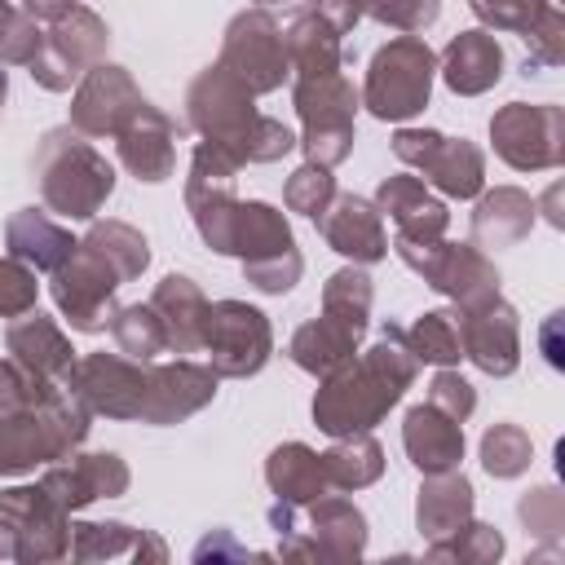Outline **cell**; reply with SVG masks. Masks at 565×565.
Returning <instances> with one entry per match:
<instances>
[{
  "mask_svg": "<svg viewBox=\"0 0 565 565\" xmlns=\"http://www.w3.org/2000/svg\"><path fill=\"white\" fill-rule=\"evenodd\" d=\"M428 402L437 406V411H446L450 419H468L472 411H477V388L459 375V371H450V366H441L437 375H433V384H428Z\"/></svg>",
  "mask_w": 565,
  "mask_h": 565,
  "instance_id": "cell-52",
  "label": "cell"
},
{
  "mask_svg": "<svg viewBox=\"0 0 565 565\" xmlns=\"http://www.w3.org/2000/svg\"><path fill=\"white\" fill-rule=\"evenodd\" d=\"M40 49H44V31H40V22H35L31 13L18 9V13L9 18L4 35H0V66H31Z\"/></svg>",
  "mask_w": 565,
  "mask_h": 565,
  "instance_id": "cell-51",
  "label": "cell"
},
{
  "mask_svg": "<svg viewBox=\"0 0 565 565\" xmlns=\"http://www.w3.org/2000/svg\"><path fill=\"white\" fill-rule=\"evenodd\" d=\"M406 349L415 362L428 366H455L463 358V340H459V313L455 309H428L419 313L411 327H402Z\"/></svg>",
  "mask_w": 565,
  "mask_h": 565,
  "instance_id": "cell-38",
  "label": "cell"
},
{
  "mask_svg": "<svg viewBox=\"0 0 565 565\" xmlns=\"http://www.w3.org/2000/svg\"><path fill=\"white\" fill-rule=\"evenodd\" d=\"M84 243L106 256V265L119 274V282L141 278V269L150 265V243H146V234L132 230L128 221H97V225L84 234Z\"/></svg>",
  "mask_w": 565,
  "mask_h": 565,
  "instance_id": "cell-40",
  "label": "cell"
},
{
  "mask_svg": "<svg viewBox=\"0 0 565 565\" xmlns=\"http://www.w3.org/2000/svg\"><path fill=\"white\" fill-rule=\"evenodd\" d=\"M238 159L216 146V141H199L190 154V177H185V207L194 216L199 238L225 256V230H230V212L238 203L234 194V177H238Z\"/></svg>",
  "mask_w": 565,
  "mask_h": 565,
  "instance_id": "cell-17",
  "label": "cell"
},
{
  "mask_svg": "<svg viewBox=\"0 0 565 565\" xmlns=\"http://www.w3.org/2000/svg\"><path fill=\"white\" fill-rule=\"evenodd\" d=\"M146 366L150 362H137V358H124V353H84L71 362L66 371V388L93 411V415H106V419H141V406H146Z\"/></svg>",
  "mask_w": 565,
  "mask_h": 565,
  "instance_id": "cell-16",
  "label": "cell"
},
{
  "mask_svg": "<svg viewBox=\"0 0 565 565\" xmlns=\"http://www.w3.org/2000/svg\"><path fill=\"white\" fill-rule=\"evenodd\" d=\"M216 371L190 358L177 362H150L146 366V406L141 424H177L194 411H203L216 397Z\"/></svg>",
  "mask_w": 565,
  "mask_h": 565,
  "instance_id": "cell-21",
  "label": "cell"
},
{
  "mask_svg": "<svg viewBox=\"0 0 565 565\" xmlns=\"http://www.w3.org/2000/svg\"><path fill=\"white\" fill-rule=\"evenodd\" d=\"M318 459H322V477L331 490H362V486L380 481V472H384V450L371 433L335 437V446L322 450Z\"/></svg>",
  "mask_w": 565,
  "mask_h": 565,
  "instance_id": "cell-37",
  "label": "cell"
},
{
  "mask_svg": "<svg viewBox=\"0 0 565 565\" xmlns=\"http://www.w3.org/2000/svg\"><path fill=\"white\" fill-rule=\"evenodd\" d=\"M437 71H441V79H446L450 93L477 97V93H486V88L499 84V75H503V49H499L494 31H486V26L459 31V35L441 49Z\"/></svg>",
  "mask_w": 565,
  "mask_h": 565,
  "instance_id": "cell-27",
  "label": "cell"
},
{
  "mask_svg": "<svg viewBox=\"0 0 565 565\" xmlns=\"http://www.w3.org/2000/svg\"><path fill=\"white\" fill-rule=\"evenodd\" d=\"M185 115L203 141L225 146L238 163H274L296 150V132L282 119L260 115L252 106V93L225 66H207L194 75L185 93Z\"/></svg>",
  "mask_w": 565,
  "mask_h": 565,
  "instance_id": "cell-2",
  "label": "cell"
},
{
  "mask_svg": "<svg viewBox=\"0 0 565 565\" xmlns=\"http://www.w3.org/2000/svg\"><path fill=\"white\" fill-rule=\"evenodd\" d=\"M79 238H71L66 225H57L49 216V207H22L9 216L4 225V247L9 256H18L22 265H31L35 274H53L71 252H75Z\"/></svg>",
  "mask_w": 565,
  "mask_h": 565,
  "instance_id": "cell-30",
  "label": "cell"
},
{
  "mask_svg": "<svg viewBox=\"0 0 565 565\" xmlns=\"http://www.w3.org/2000/svg\"><path fill=\"white\" fill-rule=\"evenodd\" d=\"M71 9H75V0H22V13H31L35 22H57Z\"/></svg>",
  "mask_w": 565,
  "mask_h": 565,
  "instance_id": "cell-56",
  "label": "cell"
},
{
  "mask_svg": "<svg viewBox=\"0 0 565 565\" xmlns=\"http://www.w3.org/2000/svg\"><path fill=\"white\" fill-rule=\"evenodd\" d=\"M459 313V340H463V358L503 380L521 366V322H516V309L503 300V296H490L472 309H455Z\"/></svg>",
  "mask_w": 565,
  "mask_h": 565,
  "instance_id": "cell-19",
  "label": "cell"
},
{
  "mask_svg": "<svg viewBox=\"0 0 565 565\" xmlns=\"http://www.w3.org/2000/svg\"><path fill=\"white\" fill-rule=\"evenodd\" d=\"M115 141H119V163L137 181L154 185V181L172 177V168H177V124L159 106L141 102V110L115 132Z\"/></svg>",
  "mask_w": 565,
  "mask_h": 565,
  "instance_id": "cell-23",
  "label": "cell"
},
{
  "mask_svg": "<svg viewBox=\"0 0 565 565\" xmlns=\"http://www.w3.org/2000/svg\"><path fill=\"white\" fill-rule=\"evenodd\" d=\"M419 362L406 349V335L397 322L380 331V340L353 358H344L335 371L322 375V388L313 393V424L327 437L371 433L415 384Z\"/></svg>",
  "mask_w": 565,
  "mask_h": 565,
  "instance_id": "cell-1",
  "label": "cell"
},
{
  "mask_svg": "<svg viewBox=\"0 0 565 565\" xmlns=\"http://www.w3.org/2000/svg\"><path fill=\"white\" fill-rule=\"evenodd\" d=\"M110 335H115L119 353H124V358H137V362H154L159 353H168V331H163L159 313L150 309V300H146V305H124V309H115Z\"/></svg>",
  "mask_w": 565,
  "mask_h": 565,
  "instance_id": "cell-41",
  "label": "cell"
},
{
  "mask_svg": "<svg viewBox=\"0 0 565 565\" xmlns=\"http://www.w3.org/2000/svg\"><path fill=\"white\" fill-rule=\"evenodd\" d=\"M35 181H40V199L53 216L93 221L115 190V168L102 150L88 146L84 132H75L66 124V128H53L40 137Z\"/></svg>",
  "mask_w": 565,
  "mask_h": 565,
  "instance_id": "cell-4",
  "label": "cell"
},
{
  "mask_svg": "<svg viewBox=\"0 0 565 565\" xmlns=\"http://www.w3.org/2000/svg\"><path fill=\"white\" fill-rule=\"evenodd\" d=\"M291 106L305 124L296 146L305 150V163L335 168L353 150V115H358V88L340 71L331 75H296L291 84Z\"/></svg>",
  "mask_w": 565,
  "mask_h": 565,
  "instance_id": "cell-7",
  "label": "cell"
},
{
  "mask_svg": "<svg viewBox=\"0 0 565 565\" xmlns=\"http://www.w3.org/2000/svg\"><path fill=\"white\" fill-rule=\"evenodd\" d=\"M468 516H472V481L459 468L424 477L419 499H415V525L424 539H441L459 530Z\"/></svg>",
  "mask_w": 565,
  "mask_h": 565,
  "instance_id": "cell-34",
  "label": "cell"
},
{
  "mask_svg": "<svg viewBox=\"0 0 565 565\" xmlns=\"http://www.w3.org/2000/svg\"><path fill=\"white\" fill-rule=\"evenodd\" d=\"M371 300H375V291H371V278H366L362 265L335 269V274L327 278V287H322V313L335 318L340 327H349L353 335H366Z\"/></svg>",
  "mask_w": 565,
  "mask_h": 565,
  "instance_id": "cell-39",
  "label": "cell"
},
{
  "mask_svg": "<svg viewBox=\"0 0 565 565\" xmlns=\"http://www.w3.org/2000/svg\"><path fill=\"white\" fill-rule=\"evenodd\" d=\"M4 349H9V358L22 362L31 375L53 380V384H62L66 371H71V362H75V349H71L66 331H62L49 313H40V309H26V313L9 318V327H4Z\"/></svg>",
  "mask_w": 565,
  "mask_h": 565,
  "instance_id": "cell-25",
  "label": "cell"
},
{
  "mask_svg": "<svg viewBox=\"0 0 565 565\" xmlns=\"http://www.w3.org/2000/svg\"><path fill=\"white\" fill-rule=\"evenodd\" d=\"M366 18H375L402 35H419L441 18V0H371Z\"/></svg>",
  "mask_w": 565,
  "mask_h": 565,
  "instance_id": "cell-47",
  "label": "cell"
},
{
  "mask_svg": "<svg viewBox=\"0 0 565 565\" xmlns=\"http://www.w3.org/2000/svg\"><path fill=\"white\" fill-rule=\"evenodd\" d=\"M216 66H225L252 97L282 88L287 79V49H282V26L274 22L269 9H243L230 18L225 40H221V57Z\"/></svg>",
  "mask_w": 565,
  "mask_h": 565,
  "instance_id": "cell-12",
  "label": "cell"
},
{
  "mask_svg": "<svg viewBox=\"0 0 565 565\" xmlns=\"http://www.w3.org/2000/svg\"><path fill=\"white\" fill-rule=\"evenodd\" d=\"M141 88L137 79L115 66V62H97L93 71H84V79L75 84L71 97V128L84 137H115L137 110H141Z\"/></svg>",
  "mask_w": 565,
  "mask_h": 565,
  "instance_id": "cell-18",
  "label": "cell"
},
{
  "mask_svg": "<svg viewBox=\"0 0 565 565\" xmlns=\"http://www.w3.org/2000/svg\"><path fill=\"white\" fill-rule=\"evenodd\" d=\"M433 75H437V53L428 49V40L397 35L375 49L358 102L384 124H406L428 106Z\"/></svg>",
  "mask_w": 565,
  "mask_h": 565,
  "instance_id": "cell-6",
  "label": "cell"
},
{
  "mask_svg": "<svg viewBox=\"0 0 565 565\" xmlns=\"http://www.w3.org/2000/svg\"><path fill=\"white\" fill-rule=\"evenodd\" d=\"M150 309L159 313V322L168 331V353H199L203 349V309H207V296H203V287L194 278L168 274L150 291Z\"/></svg>",
  "mask_w": 565,
  "mask_h": 565,
  "instance_id": "cell-31",
  "label": "cell"
},
{
  "mask_svg": "<svg viewBox=\"0 0 565 565\" xmlns=\"http://www.w3.org/2000/svg\"><path fill=\"white\" fill-rule=\"evenodd\" d=\"M13 13H18V9H13L9 0H0V35H4V26H9V18H13Z\"/></svg>",
  "mask_w": 565,
  "mask_h": 565,
  "instance_id": "cell-58",
  "label": "cell"
},
{
  "mask_svg": "<svg viewBox=\"0 0 565 565\" xmlns=\"http://www.w3.org/2000/svg\"><path fill=\"white\" fill-rule=\"evenodd\" d=\"M265 4H278V0H256V9H265Z\"/></svg>",
  "mask_w": 565,
  "mask_h": 565,
  "instance_id": "cell-60",
  "label": "cell"
},
{
  "mask_svg": "<svg viewBox=\"0 0 565 565\" xmlns=\"http://www.w3.org/2000/svg\"><path fill=\"white\" fill-rule=\"evenodd\" d=\"M35 296H40L35 269L22 265L18 256H0V318H18L35 309Z\"/></svg>",
  "mask_w": 565,
  "mask_h": 565,
  "instance_id": "cell-48",
  "label": "cell"
},
{
  "mask_svg": "<svg viewBox=\"0 0 565 565\" xmlns=\"http://www.w3.org/2000/svg\"><path fill=\"white\" fill-rule=\"evenodd\" d=\"M393 252L402 256V265H411L433 291L450 296L459 309H472V305L499 296V269L472 243H446V238L406 243V238H393Z\"/></svg>",
  "mask_w": 565,
  "mask_h": 565,
  "instance_id": "cell-8",
  "label": "cell"
},
{
  "mask_svg": "<svg viewBox=\"0 0 565 565\" xmlns=\"http://www.w3.org/2000/svg\"><path fill=\"white\" fill-rule=\"evenodd\" d=\"M393 154L450 199H477L486 185V154L463 137H446L437 128H397Z\"/></svg>",
  "mask_w": 565,
  "mask_h": 565,
  "instance_id": "cell-13",
  "label": "cell"
},
{
  "mask_svg": "<svg viewBox=\"0 0 565 565\" xmlns=\"http://www.w3.org/2000/svg\"><path fill=\"white\" fill-rule=\"evenodd\" d=\"M203 353L221 380L256 375L274 353L269 318L247 300H207L203 309Z\"/></svg>",
  "mask_w": 565,
  "mask_h": 565,
  "instance_id": "cell-9",
  "label": "cell"
},
{
  "mask_svg": "<svg viewBox=\"0 0 565 565\" xmlns=\"http://www.w3.org/2000/svg\"><path fill=\"white\" fill-rule=\"evenodd\" d=\"M115 287L119 274L106 265L102 252H93L84 238L75 243V252L49 274V296L57 305V313L71 322V331H106L115 318Z\"/></svg>",
  "mask_w": 565,
  "mask_h": 565,
  "instance_id": "cell-11",
  "label": "cell"
},
{
  "mask_svg": "<svg viewBox=\"0 0 565 565\" xmlns=\"http://www.w3.org/2000/svg\"><path fill=\"white\" fill-rule=\"evenodd\" d=\"M221 561V556H234V561H247V556H256V552H247V547H238L234 539H230V530H216V534H207L199 547H194V561Z\"/></svg>",
  "mask_w": 565,
  "mask_h": 565,
  "instance_id": "cell-54",
  "label": "cell"
},
{
  "mask_svg": "<svg viewBox=\"0 0 565 565\" xmlns=\"http://www.w3.org/2000/svg\"><path fill=\"white\" fill-rule=\"evenodd\" d=\"M265 486L274 490V499L296 503V508H305V503H313L318 494L331 490L327 477H322L318 450H309L305 441H282V446L269 450V459H265Z\"/></svg>",
  "mask_w": 565,
  "mask_h": 565,
  "instance_id": "cell-35",
  "label": "cell"
},
{
  "mask_svg": "<svg viewBox=\"0 0 565 565\" xmlns=\"http://www.w3.org/2000/svg\"><path fill=\"white\" fill-rule=\"evenodd\" d=\"M106 44H110L106 22L88 4H75L44 31V49L31 62V79L49 93H66L75 79H84V71L106 62Z\"/></svg>",
  "mask_w": 565,
  "mask_h": 565,
  "instance_id": "cell-14",
  "label": "cell"
},
{
  "mask_svg": "<svg viewBox=\"0 0 565 565\" xmlns=\"http://www.w3.org/2000/svg\"><path fill=\"white\" fill-rule=\"evenodd\" d=\"M0 561H13V530L4 516H0Z\"/></svg>",
  "mask_w": 565,
  "mask_h": 565,
  "instance_id": "cell-57",
  "label": "cell"
},
{
  "mask_svg": "<svg viewBox=\"0 0 565 565\" xmlns=\"http://www.w3.org/2000/svg\"><path fill=\"white\" fill-rule=\"evenodd\" d=\"M494 154L516 172H547L565 163V115L552 102H508L490 119Z\"/></svg>",
  "mask_w": 565,
  "mask_h": 565,
  "instance_id": "cell-10",
  "label": "cell"
},
{
  "mask_svg": "<svg viewBox=\"0 0 565 565\" xmlns=\"http://www.w3.org/2000/svg\"><path fill=\"white\" fill-rule=\"evenodd\" d=\"M49 384H53V380H40V375H31L22 362L4 358V362H0V415H4V411H18V406H31Z\"/></svg>",
  "mask_w": 565,
  "mask_h": 565,
  "instance_id": "cell-53",
  "label": "cell"
},
{
  "mask_svg": "<svg viewBox=\"0 0 565 565\" xmlns=\"http://www.w3.org/2000/svg\"><path fill=\"white\" fill-rule=\"evenodd\" d=\"M561 0H468L472 18L486 31H512V35H530L547 9H556Z\"/></svg>",
  "mask_w": 565,
  "mask_h": 565,
  "instance_id": "cell-44",
  "label": "cell"
},
{
  "mask_svg": "<svg viewBox=\"0 0 565 565\" xmlns=\"http://www.w3.org/2000/svg\"><path fill=\"white\" fill-rule=\"evenodd\" d=\"M358 340H362V335H353L349 327H340L335 318H327V313L318 309V318H309V322L296 327V335H291V344H287V358H291L300 371H309V375L322 380L327 371H335L344 358L358 353Z\"/></svg>",
  "mask_w": 565,
  "mask_h": 565,
  "instance_id": "cell-36",
  "label": "cell"
},
{
  "mask_svg": "<svg viewBox=\"0 0 565 565\" xmlns=\"http://www.w3.org/2000/svg\"><path fill=\"white\" fill-rule=\"evenodd\" d=\"M516 516L525 521V530H530L534 539L556 543V539H561V530H565V499H561V490H556V486H539V490L521 494Z\"/></svg>",
  "mask_w": 565,
  "mask_h": 565,
  "instance_id": "cell-46",
  "label": "cell"
},
{
  "mask_svg": "<svg viewBox=\"0 0 565 565\" xmlns=\"http://www.w3.org/2000/svg\"><path fill=\"white\" fill-rule=\"evenodd\" d=\"M93 411L66 388L49 384L31 406L0 415V477H26L84 446Z\"/></svg>",
  "mask_w": 565,
  "mask_h": 565,
  "instance_id": "cell-3",
  "label": "cell"
},
{
  "mask_svg": "<svg viewBox=\"0 0 565 565\" xmlns=\"http://www.w3.org/2000/svg\"><path fill=\"white\" fill-rule=\"evenodd\" d=\"M313 9L340 31V35H349L358 22H362V13H358V4L353 0H313Z\"/></svg>",
  "mask_w": 565,
  "mask_h": 565,
  "instance_id": "cell-55",
  "label": "cell"
},
{
  "mask_svg": "<svg viewBox=\"0 0 565 565\" xmlns=\"http://www.w3.org/2000/svg\"><path fill=\"white\" fill-rule=\"evenodd\" d=\"M521 40H525V71L530 66H561L565 62V9L561 4L547 9L543 22Z\"/></svg>",
  "mask_w": 565,
  "mask_h": 565,
  "instance_id": "cell-49",
  "label": "cell"
},
{
  "mask_svg": "<svg viewBox=\"0 0 565 565\" xmlns=\"http://www.w3.org/2000/svg\"><path fill=\"white\" fill-rule=\"evenodd\" d=\"M4 97H9V75L0 71V106H4Z\"/></svg>",
  "mask_w": 565,
  "mask_h": 565,
  "instance_id": "cell-59",
  "label": "cell"
},
{
  "mask_svg": "<svg viewBox=\"0 0 565 565\" xmlns=\"http://www.w3.org/2000/svg\"><path fill=\"white\" fill-rule=\"evenodd\" d=\"M402 446H406V459H411L424 477L450 472V468H459V459H463V424L450 419L446 411H437L433 402H419V406L406 411Z\"/></svg>",
  "mask_w": 565,
  "mask_h": 565,
  "instance_id": "cell-26",
  "label": "cell"
},
{
  "mask_svg": "<svg viewBox=\"0 0 565 565\" xmlns=\"http://www.w3.org/2000/svg\"><path fill=\"white\" fill-rule=\"evenodd\" d=\"M75 561H168V543L154 530L128 521H71Z\"/></svg>",
  "mask_w": 565,
  "mask_h": 565,
  "instance_id": "cell-29",
  "label": "cell"
},
{
  "mask_svg": "<svg viewBox=\"0 0 565 565\" xmlns=\"http://www.w3.org/2000/svg\"><path fill=\"white\" fill-rule=\"evenodd\" d=\"M331 194H335V177H331V168H322V163H300V168L287 177V185H282L287 212H300V216H318V212L331 203Z\"/></svg>",
  "mask_w": 565,
  "mask_h": 565,
  "instance_id": "cell-45",
  "label": "cell"
},
{
  "mask_svg": "<svg viewBox=\"0 0 565 565\" xmlns=\"http://www.w3.org/2000/svg\"><path fill=\"white\" fill-rule=\"evenodd\" d=\"M344 35L309 4V9H300L296 18H291V26L282 31V49H287V66L296 71V75H331V71H340V62H344V44H340Z\"/></svg>",
  "mask_w": 565,
  "mask_h": 565,
  "instance_id": "cell-33",
  "label": "cell"
},
{
  "mask_svg": "<svg viewBox=\"0 0 565 565\" xmlns=\"http://www.w3.org/2000/svg\"><path fill=\"white\" fill-rule=\"evenodd\" d=\"M269 525L278 530L282 561H358L366 552V516L344 494H318L305 503V525L296 521V503H274Z\"/></svg>",
  "mask_w": 565,
  "mask_h": 565,
  "instance_id": "cell-5",
  "label": "cell"
},
{
  "mask_svg": "<svg viewBox=\"0 0 565 565\" xmlns=\"http://www.w3.org/2000/svg\"><path fill=\"white\" fill-rule=\"evenodd\" d=\"M128 481H132V472L115 450H93V455H75L71 450L66 459L44 463V477H40V486L66 512H79V508H88L97 499H119L128 490Z\"/></svg>",
  "mask_w": 565,
  "mask_h": 565,
  "instance_id": "cell-20",
  "label": "cell"
},
{
  "mask_svg": "<svg viewBox=\"0 0 565 565\" xmlns=\"http://www.w3.org/2000/svg\"><path fill=\"white\" fill-rule=\"evenodd\" d=\"M0 516L13 530V561L44 565L71 556V512L57 508L40 481L0 490Z\"/></svg>",
  "mask_w": 565,
  "mask_h": 565,
  "instance_id": "cell-15",
  "label": "cell"
},
{
  "mask_svg": "<svg viewBox=\"0 0 565 565\" xmlns=\"http://www.w3.org/2000/svg\"><path fill=\"white\" fill-rule=\"evenodd\" d=\"M375 207H380V216H393L397 238H406V243H433V238H446L450 212H446L441 199L428 194L424 177H411V172L384 177L380 190H375Z\"/></svg>",
  "mask_w": 565,
  "mask_h": 565,
  "instance_id": "cell-24",
  "label": "cell"
},
{
  "mask_svg": "<svg viewBox=\"0 0 565 565\" xmlns=\"http://www.w3.org/2000/svg\"><path fill=\"white\" fill-rule=\"evenodd\" d=\"M296 247V234L287 225V216L274 203L260 199H238L230 212V230H225V256H238L243 265L282 256Z\"/></svg>",
  "mask_w": 565,
  "mask_h": 565,
  "instance_id": "cell-28",
  "label": "cell"
},
{
  "mask_svg": "<svg viewBox=\"0 0 565 565\" xmlns=\"http://www.w3.org/2000/svg\"><path fill=\"white\" fill-rule=\"evenodd\" d=\"M300 274H305V256L291 247V252H282V256H269V260H256V265H243V278L256 287V291H265V296H282V291H291L296 282H300Z\"/></svg>",
  "mask_w": 565,
  "mask_h": 565,
  "instance_id": "cell-50",
  "label": "cell"
},
{
  "mask_svg": "<svg viewBox=\"0 0 565 565\" xmlns=\"http://www.w3.org/2000/svg\"><path fill=\"white\" fill-rule=\"evenodd\" d=\"M530 459H534V446H530V433L521 424H494V428H486V437H481V468L490 477H499V481L521 477L530 468Z\"/></svg>",
  "mask_w": 565,
  "mask_h": 565,
  "instance_id": "cell-43",
  "label": "cell"
},
{
  "mask_svg": "<svg viewBox=\"0 0 565 565\" xmlns=\"http://www.w3.org/2000/svg\"><path fill=\"white\" fill-rule=\"evenodd\" d=\"M534 230V199L516 185H499L477 199L472 212V247H512Z\"/></svg>",
  "mask_w": 565,
  "mask_h": 565,
  "instance_id": "cell-32",
  "label": "cell"
},
{
  "mask_svg": "<svg viewBox=\"0 0 565 565\" xmlns=\"http://www.w3.org/2000/svg\"><path fill=\"white\" fill-rule=\"evenodd\" d=\"M318 234L327 238L331 252L349 256L353 265H375L388 256V234H384V216L371 199L362 194H331V203L313 216Z\"/></svg>",
  "mask_w": 565,
  "mask_h": 565,
  "instance_id": "cell-22",
  "label": "cell"
},
{
  "mask_svg": "<svg viewBox=\"0 0 565 565\" xmlns=\"http://www.w3.org/2000/svg\"><path fill=\"white\" fill-rule=\"evenodd\" d=\"M428 561H459V565H494L503 556V534L486 521H463L459 530L441 534V539H428Z\"/></svg>",
  "mask_w": 565,
  "mask_h": 565,
  "instance_id": "cell-42",
  "label": "cell"
}]
</instances>
